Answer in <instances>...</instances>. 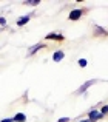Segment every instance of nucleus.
Listing matches in <instances>:
<instances>
[{"instance_id": "nucleus-1", "label": "nucleus", "mask_w": 108, "mask_h": 122, "mask_svg": "<svg viewBox=\"0 0 108 122\" xmlns=\"http://www.w3.org/2000/svg\"><path fill=\"white\" fill-rule=\"evenodd\" d=\"M85 12H87V9H83V8H74V9H71V11H69V15H68V20L69 22L80 20V19L83 17Z\"/></svg>"}, {"instance_id": "nucleus-2", "label": "nucleus", "mask_w": 108, "mask_h": 122, "mask_svg": "<svg viewBox=\"0 0 108 122\" xmlns=\"http://www.w3.org/2000/svg\"><path fill=\"white\" fill-rule=\"evenodd\" d=\"M103 117H105V116H103V114H100L99 108H91V110L88 111L87 119H90V121H93V122H97V121H102Z\"/></svg>"}, {"instance_id": "nucleus-3", "label": "nucleus", "mask_w": 108, "mask_h": 122, "mask_svg": "<svg viewBox=\"0 0 108 122\" xmlns=\"http://www.w3.org/2000/svg\"><path fill=\"white\" fill-rule=\"evenodd\" d=\"M94 83H97L96 79H90V81H87L85 83H82V86H79V90L76 93H77V94H85V93H87V90L90 88V86H93Z\"/></svg>"}, {"instance_id": "nucleus-4", "label": "nucleus", "mask_w": 108, "mask_h": 122, "mask_svg": "<svg viewBox=\"0 0 108 122\" xmlns=\"http://www.w3.org/2000/svg\"><path fill=\"white\" fill-rule=\"evenodd\" d=\"M93 34H94V37H108V31L105 28L99 26V25H94L93 26Z\"/></svg>"}, {"instance_id": "nucleus-5", "label": "nucleus", "mask_w": 108, "mask_h": 122, "mask_svg": "<svg viewBox=\"0 0 108 122\" xmlns=\"http://www.w3.org/2000/svg\"><path fill=\"white\" fill-rule=\"evenodd\" d=\"M45 40H53V42H63L65 40V36L60 33H49L45 36Z\"/></svg>"}, {"instance_id": "nucleus-6", "label": "nucleus", "mask_w": 108, "mask_h": 122, "mask_svg": "<svg viewBox=\"0 0 108 122\" xmlns=\"http://www.w3.org/2000/svg\"><path fill=\"white\" fill-rule=\"evenodd\" d=\"M45 46H46V45L43 43V42H40V43L34 45V46H33V48H31V50H29V53H28V54H29V56H34V54H37V53H39L40 50H43V48H45Z\"/></svg>"}, {"instance_id": "nucleus-7", "label": "nucleus", "mask_w": 108, "mask_h": 122, "mask_svg": "<svg viewBox=\"0 0 108 122\" xmlns=\"http://www.w3.org/2000/svg\"><path fill=\"white\" fill-rule=\"evenodd\" d=\"M31 20V14H26V15H22V17L17 19V26H25L28 22Z\"/></svg>"}, {"instance_id": "nucleus-8", "label": "nucleus", "mask_w": 108, "mask_h": 122, "mask_svg": "<svg viewBox=\"0 0 108 122\" xmlns=\"http://www.w3.org/2000/svg\"><path fill=\"white\" fill-rule=\"evenodd\" d=\"M63 57H65V53H63L62 50L54 51V54H53V60L54 62H60V60H63Z\"/></svg>"}, {"instance_id": "nucleus-9", "label": "nucleus", "mask_w": 108, "mask_h": 122, "mask_svg": "<svg viewBox=\"0 0 108 122\" xmlns=\"http://www.w3.org/2000/svg\"><path fill=\"white\" fill-rule=\"evenodd\" d=\"M12 122H26V114L25 113H17L12 117Z\"/></svg>"}, {"instance_id": "nucleus-10", "label": "nucleus", "mask_w": 108, "mask_h": 122, "mask_svg": "<svg viewBox=\"0 0 108 122\" xmlns=\"http://www.w3.org/2000/svg\"><path fill=\"white\" fill-rule=\"evenodd\" d=\"M99 111H100V114H103V116H107V114H108V104H103L102 107L99 108Z\"/></svg>"}, {"instance_id": "nucleus-11", "label": "nucleus", "mask_w": 108, "mask_h": 122, "mask_svg": "<svg viewBox=\"0 0 108 122\" xmlns=\"http://www.w3.org/2000/svg\"><path fill=\"white\" fill-rule=\"evenodd\" d=\"M40 3V0H26L25 5H29V6H37Z\"/></svg>"}, {"instance_id": "nucleus-12", "label": "nucleus", "mask_w": 108, "mask_h": 122, "mask_svg": "<svg viewBox=\"0 0 108 122\" xmlns=\"http://www.w3.org/2000/svg\"><path fill=\"white\" fill-rule=\"evenodd\" d=\"M77 65L80 66V68H85V66L88 65V62H87V59H79L77 60Z\"/></svg>"}, {"instance_id": "nucleus-13", "label": "nucleus", "mask_w": 108, "mask_h": 122, "mask_svg": "<svg viewBox=\"0 0 108 122\" xmlns=\"http://www.w3.org/2000/svg\"><path fill=\"white\" fill-rule=\"evenodd\" d=\"M69 121H71V119H69V117H59V119H57V122H69Z\"/></svg>"}, {"instance_id": "nucleus-14", "label": "nucleus", "mask_w": 108, "mask_h": 122, "mask_svg": "<svg viewBox=\"0 0 108 122\" xmlns=\"http://www.w3.org/2000/svg\"><path fill=\"white\" fill-rule=\"evenodd\" d=\"M0 25H2V26H5V25H6V19L5 17H0Z\"/></svg>"}, {"instance_id": "nucleus-15", "label": "nucleus", "mask_w": 108, "mask_h": 122, "mask_svg": "<svg viewBox=\"0 0 108 122\" xmlns=\"http://www.w3.org/2000/svg\"><path fill=\"white\" fill-rule=\"evenodd\" d=\"M0 122H12V117H5V119H2Z\"/></svg>"}, {"instance_id": "nucleus-16", "label": "nucleus", "mask_w": 108, "mask_h": 122, "mask_svg": "<svg viewBox=\"0 0 108 122\" xmlns=\"http://www.w3.org/2000/svg\"><path fill=\"white\" fill-rule=\"evenodd\" d=\"M77 122H93V121H90V119H82V121H77Z\"/></svg>"}]
</instances>
